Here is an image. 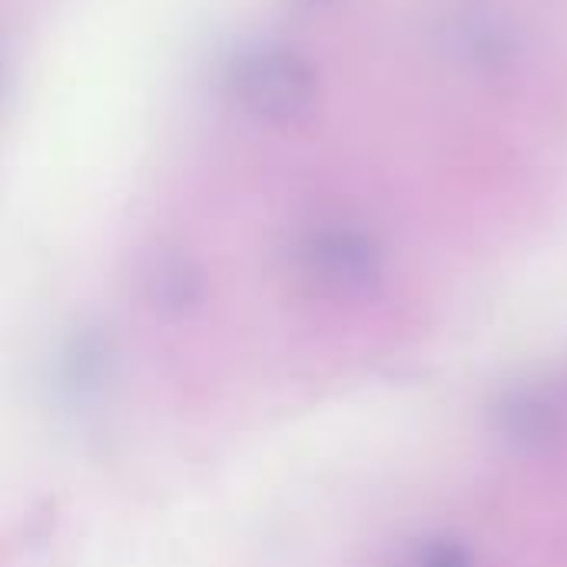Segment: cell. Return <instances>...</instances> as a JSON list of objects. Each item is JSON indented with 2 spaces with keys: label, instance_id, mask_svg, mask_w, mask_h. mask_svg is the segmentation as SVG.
Instances as JSON below:
<instances>
[{
  "label": "cell",
  "instance_id": "obj_1",
  "mask_svg": "<svg viewBox=\"0 0 567 567\" xmlns=\"http://www.w3.org/2000/svg\"><path fill=\"white\" fill-rule=\"evenodd\" d=\"M229 86L246 113L272 126H292L319 103L312 63L282 43H259L239 53L229 70Z\"/></svg>",
  "mask_w": 567,
  "mask_h": 567
},
{
  "label": "cell",
  "instance_id": "obj_2",
  "mask_svg": "<svg viewBox=\"0 0 567 567\" xmlns=\"http://www.w3.org/2000/svg\"><path fill=\"white\" fill-rule=\"evenodd\" d=\"M302 269L326 289H359L372 282L379 269L375 243L352 226H322L302 239Z\"/></svg>",
  "mask_w": 567,
  "mask_h": 567
},
{
  "label": "cell",
  "instance_id": "obj_3",
  "mask_svg": "<svg viewBox=\"0 0 567 567\" xmlns=\"http://www.w3.org/2000/svg\"><path fill=\"white\" fill-rule=\"evenodd\" d=\"M419 567H468V561L452 548H439V551H429Z\"/></svg>",
  "mask_w": 567,
  "mask_h": 567
}]
</instances>
